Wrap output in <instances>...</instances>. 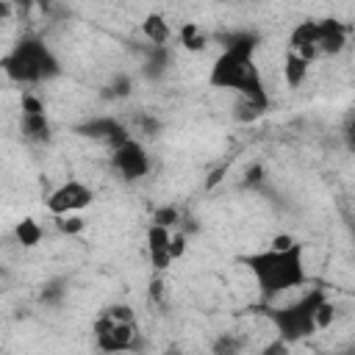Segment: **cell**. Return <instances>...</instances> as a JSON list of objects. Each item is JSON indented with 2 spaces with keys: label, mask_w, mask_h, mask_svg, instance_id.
I'll return each instance as SVG.
<instances>
[{
  "label": "cell",
  "mask_w": 355,
  "mask_h": 355,
  "mask_svg": "<svg viewBox=\"0 0 355 355\" xmlns=\"http://www.w3.org/2000/svg\"><path fill=\"white\" fill-rule=\"evenodd\" d=\"M255 47H258V36H252V33L230 36L225 42V50L211 64L208 83L214 89L236 92L239 97H247V100L258 103L261 108H266L269 94H266V86H263L261 69L255 64Z\"/></svg>",
  "instance_id": "1"
},
{
  "label": "cell",
  "mask_w": 355,
  "mask_h": 355,
  "mask_svg": "<svg viewBox=\"0 0 355 355\" xmlns=\"http://www.w3.org/2000/svg\"><path fill=\"white\" fill-rule=\"evenodd\" d=\"M241 263L255 277L263 300H275V297L308 283L305 244L302 241H294L291 247H283V250L269 247L261 252H250L241 258Z\"/></svg>",
  "instance_id": "2"
},
{
  "label": "cell",
  "mask_w": 355,
  "mask_h": 355,
  "mask_svg": "<svg viewBox=\"0 0 355 355\" xmlns=\"http://www.w3.org/2000/svg\"><path fill=\"white\" fill-rule=\"evenodd\" d=\"M3 69L11 80L25 83V86H36V83H47V80L58 78L61 75V61L55 58V53L47 47L44 39L22 36L3 55Z\"/></svg>",
  "instance_id": "3"
},
{
  "label": "cell",
  "mask_w": 355,
  "mask_h": 355,
  "mask_svg": "<svg viewBox=\"0 0 355 355\" xmlns=\"http://www.w3.org/2000/svg\"><path fill=\"white\" fill-rule=\"evenodd\" d=\"M324 300H327L324 288H311V291H305L302 297H297L294 302L266 311V316H269V322L275 324L277 336H280L286 344H294V341L311 338L313 333L322 330V327H319V311H322V302H324Z\"/></svg>",
  "instance_id": "4"
},
{
  "label": "cell",
  "mask_w": 355,
  "mask_h": 355,
  "mask_svg": "<svg viewBox=\"0 0 355 355\" xmlns=\"http://www.w3.org/2000/svg\"><path fill=\"white\" fill-rule=\"evenodd\" d=\"M94 338L103 352L133 349L136 344V316L128 305H111L94 319Z\"/></svg>",
  "instance_id": "5"
},
{
  "label": "cell",
  "mask_w": 355,
  "mask_h": 355,
  "mask_svg": "<svg viewBox=\"0 0 355 355\" xmlns=\"http://www.w3.org/2000/svg\"><path fill=\"white\" fill-rule=\"evenodd\" d=\"M150 155L144 150L141 141H136L133 136L125 139L122 144L111 147V169L122 178V180H141L150 172Z\"/></svg>",
  "instance_id": "6"
},
{
  "label": "cell",
  "mask_w": 355,
  "mask_h": 355,
  "mask_svg": "<svg viewBox=\"0 0 355 355\" xmlns=\"http://www.w3.org/2000/svg\"><path fill=\"white\" fill-rule=\"evenodd\" d=\"M94 202V191L92 186H86L83 180H64L58 183L50 194H47V211L53 216H64V214H78L83 208H89Z\"/></svg>",
  "instance_id": "7"
},
{
  "label": "cell",
  "mask_w": 355,
  "mask_h": 355,
  "mask_svg": "<svg viewBox=\"0 0 355 355\" xmlns=\"http://www.w3.org/2000/svg\"><path fill=\"white\" fill-rule=\"evenodd\" d=\"M19 130H22V139L31 141V144H47L50 136H53L50 119H47V114H44V105H42V100L33 97V94H25V97H22Z\"/></svg>",
  "instance_id": "8"
},
{
  "label": "cell",
  "mask_w": 355,
  "mask_h": 355,
  "mask_svg": "<svg viewBox=\"0 0 355 355\" xmlns=\"http://www.w3.org/2000/svg\"><path fill=\"white\" fill-rule=\"evenodd\" d=\"M75 130H78L80 136L94 139V141H103V144H108V147H116V144H122L125 139H130L128 128H125L119 119H114V116H92V119L80 122Z\"/></svg>",
  "instance_id": "9"
},
{
  "label": "cell",
  "mask_w": 355,
  "mask_h": 355,
  "mask_svg": "<svg viewBox=\"0 0 355 355\" xmlns=\"http://www.w3.org/2000/svg\"><path fill=\"white\" fill-rule=\"evenodd\" d=\"M147 255H150L153 269H158V272H164L175 261L172 258V233H169V227L155 225V222L147 227Z\"/></svg>",
  "instance_id": "10"
},
{
  "label": "cell",
  "mask_w": 355,
  "mask_h": 355,
  "mask_svg": "<svg viewBox=\"0 0 355 355\" xmlns=\"http://www.w3.org/2000/svg\"><path fill=\"white\" fill-rule=\"evenodd\" d=\"M288 50L300 53L308 61H313L319 55V25H316V19H305V22H300V25L291 28V33H288Z\"/></svg>",
  "instance_id": "11"
},
{
  "label": "cell",
  "mask_w": 355,
  "mask_h": 355,
  "mask_svg": "<svg viewBox=\"0 0 355 355\" xmlns=\"http://www.w3.org/2000/svg\"><path fill=\"white\" fill-rule=\"evenodd\" d=\"M319 25V55H338L347 47V28L338 19H316Z\"/></svg>",
  "instance_id": "12"
},
{
  "label": "cell",
  "mask_w": 355,
  "mask_h": 355,
  "mask_svg": "<svg viewBox=\"0 0 355 355\" xmlns=\"http://www.w3.org/2000/svg\"><path fill=\"white\" fill-rule=\"evenodd\" d=\"M308 69H311V61L308 58H302L294 50H286V55H283V78H286V83L291 89H297L308 78Z\"/></svg>",
  "instance_id": "13"
},
{
  "label": "cell",
  "mask_w": 355,
  "mask_h": 355,
  "mask_svg": "<svg viewBox=\"0 0 355 355\" xmlns=\"http://www.w3.org/2000/svg\"><path fill=\"white\" fill-rule=\"evenodd\" d=\"M141 33H144V39H147L150 44L164 47V44L169 42V36H172V28H169V22H166L161 14H147L144 22H141Z\"/></svg>",
  "instance_id": "14"
},
{
  "label": "cell",
  "mask_w": 355,
  "mask_h": 355,
  "mask_svg": "<svg viewBox=\"0 0 355 355\" xmlns=\"http://www.w3.org/2000/svg\"><path fill=\"white\" fill-rule=\"evenodd\" d=\"M14 236L22 247H36L42 241V225L36 219H22V222H17Z\"/></svg>",
  "instance_id": "15"
},
{
  "label": "cell",
  "mask_w": 355,
  "mask_h": 355,
  "mask_svg": "<svg viewBox=\"0 0 355 355\" xmlns=\"http://www.w3.org/2000/svg\"><path fill=\"white\" fill-rule=\"evenodd\" d=\"M205 33L200 31V25H194V22H186L183 28H180V44L186 47V50H191V53H197V50H202L205 47Z\"/></svg>",
  "instance_id": "16"
},
{
  "label": "cell",
  "mask_w": 355,
  "mask_h": 355,
  "mask_svg": "<svg viewBox=\"0 0 355 355\" xmlns=\"http://www.w3.org/2000/svg\"><path fill=\"white\" fill-rule=\"evenodd\" d=\"M64 294H67V283L61 280V277H55V280H47L44 286H42V302H47V305H55V302H61L64 300Z\"/></svg>",
  "instance_id": "17"
},
{
  "label": "cell",
  "mask_w": 355,
  "mask_h": 355,
  "mask_svg": "<svg viewBox=\"0 0 355 355\" xmlns=\"http://www.w3.org/2000/svg\"><path fill=\"white\" fill-rule=\"evenodd\" d=\"M83 219L80 216H75V214H64V216H55V227L61 230V233H67V236H75V233H80L83 230Z\"/></svg>",
  "instance_id": "18"
},
{
  "label": "cell",
  "mask_w": 355,
  "mask_h": 355,
  "mask_svg": "<svg viewBox=\"0 0 355 355\" xmlns=\"http://www.w3.org/2000/svg\"><path fill=\"white\" fill-rule=\"evenodd\" d=\"M153 222H155V225H164V227H172V225H178V222H180V211H178L175 205H164V208H155V214H153Z\"/></svg>",
  "instance_id": "19"
},
{
  "label": "cell",
  "mask_w": 355,
  "mask_h": 355,
  "mask_svg": "<svg viewBox=\"0 0 355 355\" xmlns=\"http://www.w3.org/2000/svg\"><path fill=\"white\" fill-rule=\"evenodd\" d=\"M186 252V230L172 233V258H180Z\"/></svg>",
  "instance_id": "20"
},
{
  "label": "cell",
  "mask_w": 355,
  "mask_h": 355,
  "mask_svg": "<svg viewBox=\"0 0 355 355\" xmlns=\"http://www.w3.org/2000/svg\"><path fill=\"white\" fill-rule=\"evenodd\" d=\"M108 94H111V97H125V94H130V80H128V78H119V80L111 86Z\"/></svg>",
  "instance_id": "21"
},
{
  "label": "cell",
  "mask_w": 355,
  "mask_h": 355,
  "mask_svg": "<svg viewBox=\"0 0 355 355\" xmlns=\"http://www.w3.org/2000/svg\"><path fill=\"white\" fill-rule=\"evenodd\" d=\"M344 147H347L349 153H355V116H352L349 125L344 128Z\"/></svg>",
  "instance_id": "22"
},
{
  "label": "cell",
  "mask_w": 355,
  "mask_h": 355,
  "mask_svg": "<svg viewBox=\"0 0 355 355\" xmlns=\"http://www.w3.org/2000/svg\"><path fill=\"white\" fill-rule=\"evenodd\" d=\"M244 183H247V186H255V183H261V166H252Z\"/></svg>",
  "instance_id": "23"
}]
</instances>
